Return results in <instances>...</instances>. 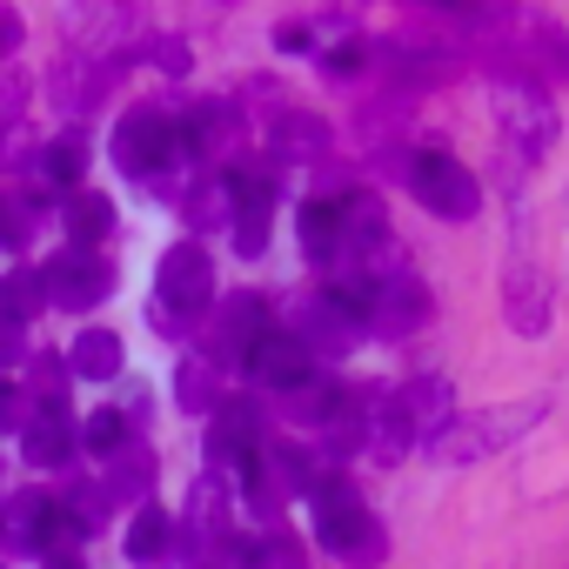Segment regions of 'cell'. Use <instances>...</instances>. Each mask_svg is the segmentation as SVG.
I'll list each match as a JSON object with an SVG mask.
<instances>
[{"label": "cell", "mask_w": 569, "mask_h": 569, "mask_svg": "<svg viewBox=\"0 0 569 569\" xmlns=\"http://www.w3.org/2000/svg\"><path fill=\"white\" fill-rule=\"evenodd\" d=\"M542 396L536 402H509V409H482V416H456L436 442H429V456L436 462H482V456H496V449H509L522 429H536L542 422Z\"/></svg>", "instance_id": "6da1fadb"}, {"label": "cell", "mask_w": 569, "mask_h": 569, "mask_svg": "<svg viewBox=\"0 0 569 569\" xmlns=\"http://www.w3.org/2000/svg\"><path fill=\"white\" fill-rule=\"evenodd\" d=\"M316 536H322L329 556H356V562L382 556V529H376V516L362 509V496L342 476L316 482Z\"/></svg>", "instance_id": "7a4b0ae2"}, {"label": "cell", "mask_w": 569, "mask_h": 569, "mask_svg": "<svg viewBox=\"0 0 569 569\" xmlns=\"http://www.w3.org/2000/svg\"><path fill=\"white\" fill-rule=\"evenodd\" d=\"M409 188H416V201H422L429 214H442V221H469V214L482 208V188H476V174H469L456 154H442V148L416 154V168H409Z\"/></svg>", "instance_id": "3957f363"}, {"label": "cell", "mask_w": 569, "mask_h": 569, "mask_svg": "<svg viewBox=\"0 0 569 569\" xmlns=\"http://www.w3.org/2000/svg\"><path fill=\"white\" fill-rule=\"evenodd\" d=\"M161 302L174 316H194V309L214 302V268H208V254L194 241H181V248L161 254Z\"/></svg>", "instance_id": "277c9868"}, {"label": "cell", "mask_w": 569, "mask_h": 569, "mask_svg": "<svg viewBox=\"0 0 569 569\" xmlns=\"http://www.w3.org/2000/svg\"><path fill=\"white\" fill-rule=\"evenodd\" d=\"M248 376L268 382V389H302V382L316 376L309 342H302V336H281V329H261V336L248 342Z\"/></svg>", "instance_id": "5b68a950"}, {"label": "cell", "mask_w": 569, "mask_h": 569, "mask_svg": "<svg viewBox=\"0 0 569 569\" xmlns=\"http://www.w3.org/2000/svg\"><path fill=\"white\" fill-rule=\"evenodd\" d=\"M168 154H174V121H168V114H128V121L114 128V161H121L128 174H154Z\"/></svg>", "instance_id": "8992f818"}, {"label": "cell", "mask_w": 569, "mask_h": 569, "mask_svg": "<svg viewBox=\"0 0 569 569\" xmlns=\"http://www.w3.org/2000/svg\"><path fill=\"white\" fill-rule=\"evenodd\" d=\"M396 409L409 416V429H416V436H429V442H436V436L456 422V389H449V376H416V382L396 396Z\"/></svg>", "instance_id": "52a82bcc"}, {"label": "cell", "mask_w": 569, "mask_h": 569, "mask_svg": "<svg viewBox=\"0 0 569 569\" xmlns=\"http://www.w3.org/2000/svg\"><path fill=\"white\" fill-rule=\"evenodd\" d=\"M422 316H429V296H422V281H416V274H389V281H376L369 322H382L389 336H409Z\"/></svg>", "instance_id": "ba28073f"}, {"label": "cell", "mask_w": 569, "mask_h": 569, "mask_svg": "<svg viewBox=\"0 0 569 569\" xmlns=\"http://www.w3.org/2000/svg\"><path fill=\"white\" fill-rule=\"evenodd\" d=\"M502 128L516 134V148L522 154H536V148H549L556 141V114H549V101L536 94V88H502Z\"/></svg>", "instance_id": "9c48e42d"}, {"label": "cell", "mask_w": 569, "mask_h": 569, "mask_svg": "<svg viewBox=\"0 0 569 569\" xmlns=\"http://www.w3.org/2000/svg\"><path fill=\"white\" fill-rule=\"evenodd\" d=\"M48 289L68 302V309H81V302H101L108 289H114V274L94 261V254H81V248H68L54 268H48Z\"/></svg>", "instance_id": "30bf717a"}, {"label": "cell", "mask_w": 569, "mask_h": 569, "mask_svg": "<svg viewBox=\"0 0 569 569\" xmlns=\"http://www.w3.org/2000/svg\"><path fill=\"white\" fill-rule=\"evenodd\" d=\"M509 322H516V336H542L549 329V289H542V274L529 261L509 268Z\"/></svg>", "instance_id": "8fae6325"}, {"label": "cell", "mask_w": 569, "mask_h": 569, "mask_svg": "<svg viewBox=\"0 0 569 569\" xmlns=\"http://www.w3.org/2000/svg\"><path fill=\"white\" fill-rule=\"evenodd\" d=\"M409 442H416L409 416H402L396 402H382V409L369 416V449H376V462H402V456H409Z\"/></svg>", "instance_id": "7c38bea8"}, {"label": "cell", "mask_w": 569, "mask_h": 569, "mask_svg": "<svg viewBox=\"0 0 569 569\" xmlns=\"http://www.w3.org/2000/svg\"><path fill=\"white\" fill-rule=\"evenodd\" d=\"M74 369H81L88 382L121 376V342H114L108 329H81V342H74Z\"/></svg>", "instance_id": "4fadbf2b"}, {"label": "cell", "mask_w": 569, "mask_h": 569, "mask_svg": "<svg viewBox=\"0 0 569 569\" xmlns=\"http://www.w3.org/2000/svg\"><path fill=\"white\" fill-rule=\"evenodd\" d=\"M336 234H342V208H336V201H309V208H302V241H309V254H329Z\"/></svg>", "instance_id": "5bb4252c"}, {"label": "cell", "mask_w": 569, "mask_h": 569, "mask_svg": "<svg viewBox=\"0 0 569 569\" xmlns=\"http://www.w3.org/2000/svg\"><path fill=\"white\" fill-rule=\"evenodd\" d=\"M161 549H168V516L161 509H141L128 522V556H161Z\"/></svg>", "instance_id": "9a60e30c"}, {"label": "cell", "mask_w": 569, "mask_h": 569, "mask_svg": "<svg viewBox=\"0 0 569 569\" xmlns=\"http://www.w3.org/2000/svg\"><path fill=\"white\" fill-rule=\"evenodd\" d=\"M68 221H74V234H81V241H94V234H108V221H114V208H108L101 194H81V201L68 208Z\"/></svg>", "instance_id": "2e32d148"}, {"label": "cell", "mask_w": 569, "mask_h": 569, "mask_svg": "<svg viewBox=\"0 0 569 569\" xmlns=\"http://www.w3.org/2000/svg\"><path fill=\"white\" fill-rule=\"evenodd\" d=\"M241 569H302V556H296V542H281V536H261L254 549H248V562Z\"/></svg>", "instance_id": "e0dca14e"}, {"label": "cell", "mask_w": 569, "mask_h": 569, "mask_svg": "<svg viewBox=\"0 0 569 569\" xmlns=\"http://www.w3.org/2000/svg\"><path fill=\"white\" fill-rule=\"evenodd\" d=\"M68 442H74V436H68V429H61V416H54V422H41V429L28 436V462H61V456H68Z\"/></svg>", "instance_id": "ac0fdd59"}, {"label": "cell", "mask_w": 569, "mask_h": 569, "mask_svg": "<svg viewBox=\"0 0 569 569\" xmlns=\"http://www.w3.org/2000/svg\"><path fill=\"white\" fill-rule=\"evenodd\" d=\"M81 161H88V148H81L74 134H61V141L48 148V174H54V181H74V174H81Z\"/></svg>", "instance_id": "d6986e66"}, {"label": "cell", "mask_w": 569, "mask_h": 569, "mask_svg": "<svg viewBox=\"0 0 569 569\" xmlns=\"http://www.w3.org/2000/svg\"><path fill=\"white\" fill-rule=\"evenodd\" d=\"M81 442H88V449H114V442H121V409H94V416L81 422Z\"/></svg>", "instance_id": "ffe728a7"}, {"label": "cell", "mask_w": 569, "mask_h": 569, "mask_svg": "<svg viewBox=\"0 0 569 569\" xmlns=\"http://www.w3.org/2000/svg\"><path fill=\"white\" fill-rule=\"evenodd\" d=\"M174 389H181V402H188V409H208V369H201V362H188Z\"/></svg>", "instance_id": "44dd1931"}, {"label": "cell", "mask_w": 569, "mask_h": 569, "mask_svg": "<svg viewBox=\"0 0 569 569\" xmlns=\"http://www.w3.org/2000/svg\"><path fill=\"white\" fill-rule=\"evenodd\" d=\"M0 416H8V389H0Z\"/></svg>", "instance_id": "7402d4cb"}, {"label": "cell", "mask_w": 569, "mask_h": 569, "mask_svg": "<svg viewBox=\"0 0 569 569\" xmlns=\"http://www.w3.org/2000/svg\"><path fill=\"white\" fill-rule=\"evenodd\" d=\"M54 569H74V562H68V556H61V562H54Z\"/></svg>", "instance_id": "603a6c76"}]
</instances>
